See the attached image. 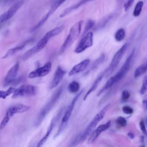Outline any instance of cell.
I'll list each match as a JSON object with an SVG mask.
<instances>
[{
  "label": "cell",
  "instance_id": "obj_29",
  "mask_svg": "<svg viewBox=\"0 0 147 147\" xmlns=\"http://www.w3.org/2000/svg\"><path fill=\"white\" fill-rule=\"evenodd\" d=\"M116 122L118 125H119L121 126H125L127 124V121L126 119L123 117H119L118 118H117V120H116Z\"/></svg>",
  "mask_w": 147,
  "mask_h": 147
},
{
  "label": "cell",
  "instance_id": "obj_27",
  "mask_svg": "<svg viewBox=\"0 0 147 147\" xmlns=\"http://www.w3.org/2000/svg\"><path fill=\"white\" fill-rule=\"evenodd\" d=\"M94 25H95V21H94L91 20H88V22H87V24H86V27L84 28V30L82 36H84L87 32H88L89 30L94 26Z\"/></svg>",
  "mask_w": 147,
  "mask_h": 147
},
{
  "label": "cell",
  "instance_id": "obj_24",
  "mask_svg": "<svg viewBox=\"0 0 147 147\" xmlns=\"http://www.w3.org/2000/svg\"><path fill=\"white\" fill-rule=\"evenodd\" d=\"M144 6V2L142 1H139L136 5L133 15L134 17H138L140 15L142 7Z\"/></svg>",
  "mask_w": 147,
  "mask_h": 147
},
{
  "label": "cell",
  "instance_id": "obj_7",
  "mask_svg": "<svg viewBox=\"0 0 147 147\" xmlns=\"http://www.w3.org/2000/svg\"><path fill=\"white\" fill-rule=\"evenodd\" d=\"M127 46H128L127 43H125L122 45V47L114 55L110 64L109 67L105 71V75L106 76H109L110 75H111L117 68L122 57H123V55H124L127 48Z\"/></svg>",
  "mask_w": 147,
  "mask_h": 147
},
{
  "label": "cell",
  "instance_id": "obj_2",
  "mask_svg": "<svg viewBox=\"0 0 147 147\" xmlns=\"http://www.w3.org/2000/svg\"><path fill=\"white\" fill-rule=\"evenodd\" d=\"M64 90V85L60 86L52 94L49 100L44 105V106L40 109L38 113L37 117L34 122L35 126H39L43 121L47 114L50 112L52 109L53 107L56 103L58 101Z\"/></svg>",
  "mask_w": 147,
  "mask_h": 147
},
{
  "label": "cell",
  "instance_id": "obj_1",
  "mask_svg": "<svg viewBox=\"0 0 147 147\" xmlns=\"http://www.w3.org/2000/svg\"><path fill=\"white\" fill-rule=\"evenodd\" d=\"M64 25H61L55 28L54 29L48 32L43 37L40 39V40L32 47L31 49L26 51L21 57V59L23 60H26L29 57H32L34 55L41 51L47 44L48 41L53 37L58 35L60 34L64 29Z\"/></svg>",
  "mask_w": 147,
  "mask_h": 147
},
{
  "label": "cell",
  "instance_id": "obj_20",
  "mask_svg": "<svg viewBox=\"0 0 147 147\" xmlns=\"http://www.w3.org/2000/svg\"><path fill=\"white\" fill-rule=\"evenodd\" d=\"M92 0H81L80 1H79V2H78L76 4L72 6H70L68 8H66L65 10H63V11L60 14V17H64L65 16H66L67 14H69V13H71V11H72L73 10L78 9V7H80L81 6L87 3V2L91 1Z\"/></svg>",
  "mask_w": 147,
  "mask_h": 147
},
{
  "label": "cell",
  "instance_id": "obj_16",
  "mask_svg": "<svg viewBox=\"0 0 147 147\" xmlns=\"http://www.w3.org/2000/svg\"><path fill=\"white\" fill-rule=\"evenodd\" d=\"M65 0H56V1L54 2L53 5L52 6L51 9L49 10V11L39 21V22L36 24L37 27H40L42 26L46 21L50 17V16L54 13V12L56 10V9L62 4L64 3V2Z\"/></svg>",
  "mask_w": 147,
  "mask_h": 147
},
{
  "label": "cell",
  "instance_id": "obj_35",
  "mask_svg": "<svg viewBox=\"0 0 147 147\" xmlns=\"http://www.w3.org/2000/svg\"><path fill=\"white\" fill-rule=\"evenodd\" d=\"M127 136H128V137H129V138H130L131 139H133V138H134V134H133V133H131V132H129V133H127Z\"/></svg>",
  "mask_w": 147,
  "mask_h": 147
},
{
  "label": "cell",
  "instance_id": "obj_5",
  "mask_svg": "<svg viewBox=\"0 0 147 147\" xmlns=\"http://www.w3.org/2000/svg\"><path fill=\"white\" fill-rule=\"evenodd\" d=\"M83 92V90H82L79 93H78L77 95L73 98V99L72 100V101L71 102L69 105L68 106V107H67V109L65 110V113L63 115V117L62 118V119H61V123L59 125V127L58 130L57 131V133L56 134L55 137H57L59 134H60L63 131L64 129L66 127V126L68 125V122L69 121V119H70V117L71 116L73 110L74 109L75 105L77 100L79 98V97L82 94Z\"/></svg>",
  "mask_w": 147,
  "mask_h": 147
},
{
  "label": "cell",
  "instance_id": "obj_10",
  "mask_svg": "<svg viewBox=\"0 0 147 147\" xmlns=\"http://www.w3.org/2000/svg\"><path fill=\"white\" fill-rule=\"evenodd\" d=\"M63 110H64V109L63 107H61L60 109V110H59V111L57 112V114L52 119L51 122L49 124V127L47 129V130L46 131L45 136L38 141V142L37 143V147H40V146H42L45 144V142L47 141V140H48V137H49L51 133H52V130H53L54 127H55L56 123L57 122L59 119L60 118V117L63 114Z\"/></svg>",
  "mask_w": 147,
  "mask_h": 147
},
{
  "label": "cell",
  "instance_id": "obj_3",
  "mask_svg": "<svg viewBox=\"0 0 147 147\" xmlns=\"http://www.w3.org/2000/svg\"><path fill=\"white\" fill-rule=\"evenodd\" d=\"M109 107V105H106L103 108H102V109L98 113H97L95 115V116L92 118V119L88 123V125L85 129L84 131L81 134L78 136L75 139V140L72 142V143L71 144V146H75L78 144L86 140V138L88 136H90V134L91 133V132L94 130V129L96 126L97 124L103 119Z\"/></svg>",
  "mask_w": 147,
  "mask_h": 147
},
{
  "label": "cell",
  "instance_id": "obj_38",
  "mask_svg": "<svg viewBox=\"0 0 147 147\" xmlns=\"http://www.w3.org/2000/svg\"><path fill=\"white\" fill-rule=\"evenodd\" d=\"M146 123H147V119H146Z\"/></svg>",
  "mask_w": 147,
  "mask_h": 147
},
{
  "label": "cell",
  "instance_id": "obj_33",
  "mask_svg": "<svg viewBox=\"0 0 147 147\" xmlns=\"http://www.w3.org/2000/svg\"><path fill=\"white\" fill-rule=\"evenodd\" d=\"M134 0H127L124 3V9L125 11H127L131 6Z\"/></svg>",
  "mask_w": 147,
  "mask_h": 147
},
{
  "label": "cell",
  "instance_id": "obj_36",
  "mask_svg": "<svg viewBox=\"0 0 147 147\" xmlns=\"http://www.w3.org/2000/svg\"><path fill=\"white\" fill-rule=\"evenodd\" d=\"M140 141H141V142L142 143L144 142V136H141L140 137Z\"/></svg>",
  "mask_w": 147,
  "mask_h": 147
},
{
  "label": "cell",
  "instance_id": "obj_18",
  "mask_svg": "<svg viewBox=\"0 0 147 147\" xmlns=\"http://www.w3.org/2000/svg\"><path fill=\"white\" fill-rule=\"evenodd\" d=\"M33 41V39H29V40H27L25 41H24L23 42H22L21 44L11 48V49H10L9 50H8L7 51V52L5 54V55L2 57L3 59H6V58H7L12 55H13L14 54H15L16 52H17L18 51L22 49L28 43L32 42Z\"/></svg>",
  "mask_w": 147,
  "mask_h": 147
},
{
  "label": "cell",
  "instance_id": "obj_32",
  "mask_svg": "<svg viewBox=\"0 0 147 147\" xmlns=\"http://www.w3.org/2000/svg\"><path fill=\"white\" fill-rule=\"evenodd\" d=\"M140 127L141 129V130L142 131V133H143V134H144L145 136H147V130L145 127V125L144 123V121L142 119L140 121Z\"/></svg>",
  "mask_w": 147,
  "mask_h": 147
},
{
  "label": "cell",
  "instance_id": "obj_6",
  "mask_svg": "<svg viewBox=\"0 0 147 147\" xmlns=\"http://www.w3.org/2000/svg\"><path fill=\"white\" fill-rule=\"evenodd\" d=\"M30 109V106L23 104H18L12 106L7 109L5 116L0 123V130L3 129L9 123L10 119L15 114H20L27 111Z\"/></svg>",
  "mask_w": 147,
  "mask_h": 147
},
{
  "label": "cell",
  "instance_id": "obj_9",
  "mask_svg": "<svg viewBox=\"0 0 147 147\" xmlns=\"http://www.w3.org/2000/svg\"><path fill=\"white\" fill-rule=\"evenodd\" d=\"M93 45V33L92 32H87L84 36H82V39L78 44L74 52L76 53H80L84 52L87 48Z\"/></svg>",
  "mask_w": 147,
  "mask_h": 147
},
{
  "label": "cell",
  "instance_id": "obj_19",
  "mask_svg": "<svg viewBox=\"0 0 147 147\" xmlns=\"http://www.w3.org/2000/svg\"><path fill=\"white\" fill-rule=\"evenodd\" d=\"M104 75H105V71L101 72V73L98 76V77H97V78H96V79L94 80V82H93L92 84L91 85V86L90 87V88H89V90L87 91V92H86V94L84 95V98H83V100H85L87 98L88 96L91 93H92L95 90V89L96 88V87H97L99 85V83H100V82H101V80H102V79H103Z\"/></svg>",
  "mask_w": 147,
  "mask_h": 147
},
{
  "label": "cell",
  "instance_id": "obj_22",
  "mask_svg": "<svg viewBox=\"0 0 147 147\" xmlns=\"http://www.w3.org/2000/svg\"><path fill=\"white\" fill-rule=\"evenodd\" d=\"M105 59V54H102L98 59H96L94 61V63L91 65L89 70L86 73H88V72H90V71L96 69L100 64H101L103 62Z\"/></svg>",
  "mask_w": 147,
  "mask_h": 147
},
{
  "label": "cell",
  "instance_id": "obj_23",
  "mask_svg": "<svg viewBox=\"0 0 147 147\" xmlns=\"http://www.w3.org/2000/svg\"><path fill=\"white\" fill-rule=\"evenodd\" d=\"M80 88V84L76 81H72L68 86V90L69 92L74 94L78 92Z\"/></svg>",
  "mask_w": 147,
  "mask_h": 147
},
{
  "label": "cell",
  "instance_id": "obj_8",
  "mask_svg": "<svg viewBox=\"0 0 147 147\" xmlns=\"http://www.w3.org/2000/svg\"><path fill=\"white\" fill-rule=\"evenodd\" d=\"M37 92L36 87L32 85H22L21 87L16 88L13 93L12 98H16L20 96H33Z\"/></svg>",
  "mask_w": 147,
  "mask_h": 147
},
{
  "label": "cell",
  "instance_id": "obj_28",
  "mask_svg": "<svg viewBox=\"0 0 147 147\" xmlns=\"http://www.w3.org/2000/svg\"><path fill=\"white\" fill-rule=\"evenodd\" d=\"M146 91H147V75H146L144 78L140 90V92L141 94L143 95L145 94Z\"/></svg>",
  "mask_w": 147,
  "mask_h": 147
},
{
  "label": "cell",
  "instance_id": "obj_31",
  "mask_svg": "<svg viewBox=\"0 0 147 147\" xmlns=\"http://www.w3.org/2000/svg\"><path fill=\"white\" fill-rule=\"evenodd\" d=\"M122 111L126 114H131L133 113V109L129 106H124L122 107Z\"/></svg>",
  "mask_w": 147,
  "mask_h": 147
},
{
  "label": "cell",
  "instance_id": "obj_12",
  "mask_svg": "<svg viewBox=\"0 0 147 147\" xmlns=\"http://www.w3.org/2000/svg\"><path fill=\"white\" fill-rule=\"evenodd\" d=\"M52 68V63L50 61L46 63L43 66L37 68V69L30 72L28 75V78L30 79H33L36 78L43 77L48 75Z\"/></svg>",
  "mask_w": 147,
  "mask_h": 147
},
{
  "label": "cell",
  "instance_id": "obj_30",
  "mask_svg": "<svg viewBox=\"0 0 147 147\" xmlns=\"http://www.w3.org/2000/svg\"><path fill=\"white\" fill-rule=\"evenodd\" d=\"M130 96V92L128 91L124 90V91H122V100L123 102L127 101L129 99Z\"/></svg>",
  "mask_w": 147,
  "mask_h": 147
},
{
  "label": "cell",
  "instance_id": "obj_11",
  "mask_svg": "<svg viewBox=\"0 0 147 147\" xmlns=\"http://www.w3.org/2000/svg\"><path fill=\"white\" fill-rule=\"evenodd\" d=\"M23 4L24 1L21 0L18 1L14 4H13L7 11L2 14L0 16V26H1V25L5 21L11 18L16 14V13L21 8Z\"/></svg>",
  "mask_w": 147,
  "mask_h": 147
},
{
  "label": "cell",
  "instance_id": "obj_13",
  "mask_svg": "<svg viewBox=\"0 0 147 147\" xmlns=\"http://www.w3.org/2000/svg\"><path fill=\"white\" fill-rule=\"evenodd\" d=\"M19 67H20L19 62H16L10 68V69L7 72L4 79L5 86L17 82L16 76L19 70Z\"/></svg>",
  "mask_w": 147,
  "mask_h": 147
},
{
  "label": "cell",
  "instance_id": "obj_34",
  "mask_svg": "<svg viewBox=\"0 0 147 147\" xmlns=\"http://www.w3.org/2000/svg\"><path fill=\"white\" fill-rule=\"evenodd\" d=\"M142 104H143L144 107L145 108V109L147 110V99H144V100L142 101Z\"/></svg>",
  "mask_w": 147,
  "mask_h": 147
},
{
  "label": "cell",
  "instance_id": "obj_17",
  "mask_svg": "<svg viewBox=\"0 0 147 147\" xmlns=\"http://www.w3.org/2000/svg\"><path fill=\"white\" fill-rule=\"evenodd\" d=\"M90 63V60L89 59H86L78 64L74 65L71 71L68 73L69 76H73L74 75L78 74L86 69L87 66Z\"/></svg>",
  "mask_w": 147,
  "mask_h": 147
},
{
  "label": "cell",
  "instance_id": "obj_4",
  "mask_svg": "<svg viewBox=\"0 0 147 147\" xmlns=\"http://www.w3.org/2000/svg\"><path fill=\"white\" fill-rule=\"evenodd\" d=\"M83 20H80L75 24L70 29L69 33L65 38L63 44L61 45L59 50V54H63L64 51L69 47L74 41L78 38L80 34L81 29L83 24Z\"/></svg>",
  "mask_w": 147,
  "mask_h": 147
},
{
  "label": "cell",
  "instance_id": "obj_21",
  "mask_svg": "<svg viewBox=\"0 0 147 147\" xmlns=\"http://www.w3.org/2000/svg\"><path fill=\"white\" fill-rule=\"evenodd\" d=\"M146 71H147V62H145L143 64H141L139 67H138L136 69L134 74V77L135 78H137L140 76L141 75H142V74H145Z\"/></svg>",
  "mask_w": 147,
  "mask_h": 147
},
{
  "label": "cell",
  "instance_id": "obj_14",
  "mask_svg": "<svg viewBox=\"0 0 147 147\" xmlns=\"http://www.w3.org/2000/svg\"><path fill=\"white\" fill-rule=\"evenodd\" d=\"M110 124H111V121H109L106 123L100 125L99 126H98L96 129L94 130L91 132V133L90 134V137L88 140V144L93 143L103 131H105L106 130L109 128V127L110 126Z\"/></svg>",
  "mask_w": 147,
  "mask_h": 147
},
{
  "label": "cell",
  "instance_id": "obj_26",
  "mask_svg": "<svg viewBox=\"0 0 147 147\" xmlns=\"http://www.w3.org/2000/svg\"><path fill=\"white\" fill-rule=\"evenodd\" d=\"M16 88L14 87H10L7 90H0V99H5L10 94H13Z\"/></svg>",
  "mask_w": 147,
  "mask_h": 147
},
{
  "label": "cell",
  "instance_id": "obj_37",
  "mask_svg": "<svg viewBox=\"0 0 147 147\" xmlns=\"http://www.w3.org/2000/svg\"><path fill=\"white\" fill-rule=\"evenodd\" d=\"M1 27H2V25H1V26H0V29H1Z\"/></svg>",
  "mask_w": 147,
  "mask_h": 147
},
{
  "label": "cell",
  "instance_id": "obj_25",
  "mask_svg": "<svg viewBox=\"0 0 147 147\" xmlns=\"http://www.w3.org/2000/svg\"><path fill=\"white\" fill-rule=\"evenodd\" d=\"M115 39L117 41H122L125 37V30L123 28L119 29L115 34Z\"/></svg>",
  "mask_w": 147,
  "mask_h": 147
},
{
  "label": "cell",
  "instance_id": "obj_15",
  "mask_svg": "<svg viewBox=\"0 0 147 147\" xmlns=\"http://www.w3.org/2000/svg\"><path fill=\"white\" fill-rule=\"evenodd\" d=\"M65 73V71L60 65L57 67L49 86L50 89L56 87L59 84V83L62 80Z\"/></svg>",
  "mask_w": 147,
  "mask_h": 147
}]
</instances>
